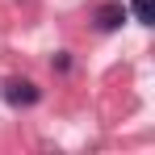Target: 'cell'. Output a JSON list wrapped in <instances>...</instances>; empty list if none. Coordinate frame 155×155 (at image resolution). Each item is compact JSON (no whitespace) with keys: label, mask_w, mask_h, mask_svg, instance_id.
Returning <instances> with one entry per match:
<instances>
[{"label":"cell","mask_w":155,"mask_h":155,"mask_svg":"<svg viewBox=\"0 0 155 155\" xmlns=\"http://www.w3.org/2000/svg\"><path fill=\"white\" fill-rule=\"evenodd\" d=\"M38 97H42V92H38V84H29V80H8V84H4V101L17 105V109H21V105H38Z\"/></svg>","instance_id":"cell-1"},{"label":"cell","mask_w":155,"mask_h":155,"mask_svg":"<svg viewBox=\"0 0 155 155\" xmlns=\"http://www.w3.org/2000/svg\"><path fill=\"white\" fill-rule=\"evenodd\" d=\"M97 29H105V34H113V29H122V21H126V4H117V0H105L101 8H97Z\"/></svg>","instance_id":"cell-2"},{"label":"cell","mask_w":155,"mask_h":155,"mask_svg":"<svg viewBox=\"0 0 155 155\" xmlns=\"http://www.w3.org/2000/svg\"><path fill=\"white\" fill-rule=\"evenodd\" d=\"M130 13L138 25H151V0H130Z\"/></svg>","instance_id":"cell-3"}]
</instances>
